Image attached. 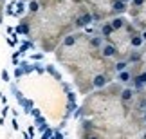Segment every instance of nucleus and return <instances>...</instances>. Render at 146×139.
I'll return each mask as SVG.
<instances>
[{"label":"nucleus","instance_id":"nucleus-1","mask_svg":"<svg viewBox=\"0 0 146 139\" xmlns=\"http://www.w3.org/2000/svg\"><path fill=\"white\" fill-rule=\"evenodd\" d=\"M99 53H101V56L103 58H115L117 54H119V51H117V45L115 43H112V42H106V43H103V47L99 49Z\"/></svg>","mask_w":146,"mask_h":139},{"label":"nucleus","instance_id":"nucleus-2","mask_svg":"<svg viewBox=\"0 0 146 139\" xmlns=\"http://www.w3.org/2000/svg\"><path fill=\"white\" fill-rule=\"evenodd\" d=\"M110 11L114 15H123L128 11V4L121 2V0H110Z\"/></svg>","mask_w":146,"mask_h":139},{"label":"nucleus","instance_id":"nucleus-3","mask_svg":"<svg viewBox=\"0 0 146 139\" xmlns=\"http://www.w3.org/2000/svg\"><path fill=\"white\" fill-rule=\"evenodd\" d=\"M108 80H110V78L106 76V74L99 72V74H96V76L92 78V87H94V88H103L106 83H108Z\"/></svg>","mask_w":146,"mask_h":139},{"label":"nucleus","instance_id":"nucleus-4","mask_svg":"<svg viewBox=\"0 0 146 139\" xmlns=\"http://www.w3.org/2000/svg\"><path fill=\"white\" fill-rule=\"evenodd\" d=\"M114 33H115V29L112 27L110 22H105V24L101 25V36H103V38H112Z\"/></svg>","mask_w":146,"mask_h":139},{"label":"nucleus","instance_id":"nucleus-5","mask_svg":"<svg viewBox=\"0 0 146 139\" xmlns=\"http://www.w3.org/2000/svg\"><path fill=\"white\" fill-rule=\"evenodd\" d=\"M110 24H112V27H114L115 31H121V29H125V27H126V20L123 18V16H115V18L110 20Z\"/></svg>","mask_w":146,"mask_h":139},{"label":"nucleus","instance_id":"nucleus-6","mask_svg":"<svg viewBox=\"0 0 146 139\" xmlns=\"http://www.w3.org/2000/svg\"><path fill=\"white\" fill-rule=\"evenodd\" d=\"M130 45L133 49H141L144 45V40H143V36L141 35H132L130 36Z\"/></svg>","mask_w":146,"mask_h":139},{"label":"nucleus","instance_id":"nucleus-7","mask_svg":"<svg viewBox=\"0 0 146 139\" xmlns=\"http://www.w3.org/2000/svg\"><path fill=\"white\" fill-rule=\"evenodd\" d=\"M117 80H119L121 83H130L133 80V74L126 69V70H123V72H117Z\"/></svg>","mask_w":146,"mask_h":139},{"label":"nucleus","instance_id":"nucleus-8","mask_svg":"<svg viewBox=\"0 0 146 139\" xmlns=\"http://www.w3.org/2000/svg\"><path fill=\"white\" fill-rule=\"evenodd\" d=\"M132 99H133V90L132 88H123L121 90V101L128 103V101H132Z\"/></svg>","mask_w":146,"mask_h":139},{"label":"nucleus","instance_id":"nucleus-9","mask_svg":"<svg viewBox=\"0 0 146 139\" xmlns=\"http://www.w3.org/2000/svg\"><path fill=\"white\" fill-rule=\"evenodd\" d=\"M114 69H115V72L126 70V69H128V62H126V60H121V62H117V63L114 65Z\"/></svg>","mask_w":146,"mask_h":139},{"label":"nucleus","instance_id":"nucleus-10","mask_svg":"<svg viewBox=\"0 0 146 139\" xmlns=\"http://www.w3.org/2000/svg\"><path fill=\"white\" fill-rule=\"evenodd\" d=\"M130 4H132V7H133V9H141L143 5L146 4V0H132Z\"/></svg>","mask_w":146,"mask_h":139},{"label":"nucleus","instance_id":"nucleus-11","mask_svg":"<svg viewBox=\"0 0 146 139\" xmlns=\"http://www.w3.org/2000/svg\"><path fill=\"white\" fill-rule=\"evenodd\" d=\"M83 139H101L98 134H92V132H88V134H85L83 136Z\"/></svg>","mask_w":146,"mask_h":139},{"label":"nucleus","instance_id":"nucleus-12","mask_svg":"<svg viewBox=\"0 0 146 139\" xmlns=\"http://www.w3.org/2000/svg\"><path fill=\"white\" fill-rule=\"evenodd\" d=\"M141 36H143V40H144V42H146V31H144V33H143V35H141Z\"/></svg>","mask_w":146,"mask_h":139},{"label":"nucleus","instance_id":"nucleus-13","mask_svg":"<svg viewBox=\"0 0 146 139\" xmlns=\"http://www.w3.org/2000/svg\"><path fill=\"white\" fill-rule=\"evenodd\" d=\"M121 2H125V4H128V2H132V0H121Z\"/></svg>","mask_w":146,"mask_h":139}]
</instances>
